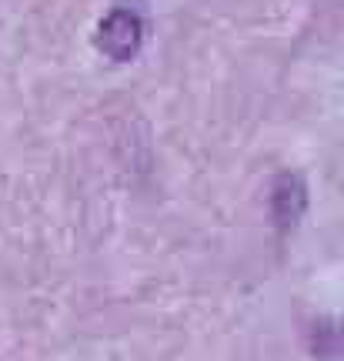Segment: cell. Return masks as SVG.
<instances>
[{
	"mask_svg": "<svg viewBox=\"0 0 344 361\" xmlns=\"http://www.w3.org/2000/svg\"><path fill=\"white\" fill-rule=\"evenodd\" d=\"M307 207V188L301 174H281L274 180V188H271V211H274V221H278L281 228H294L297 218L305 214Z\"/></svg>",
	"mask_w": 344,
	"mask_h": 361,
	"instance_id": "2",
	"label": "cell"
},
{
	"mask_svg": "<svg viewBox=\"0 0 344 361\" xmlns=\"http://www.w3.org/2000/svg\"><path fill=\"white\" fill-rule=\"evenodd\" d=\"M94 44L104 57H111L117 64H128L144 47V17L134 7H114L97 24Z\"/></svg>",
	"mask_w": 344,
	"mask_h": 361,
	"instance_id": "1",
	"label": "cell"
}]
</instances>
